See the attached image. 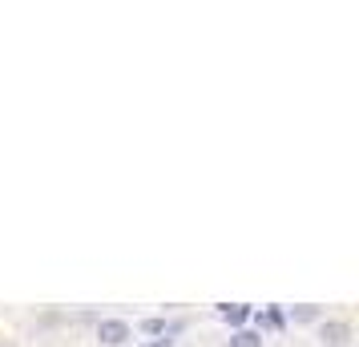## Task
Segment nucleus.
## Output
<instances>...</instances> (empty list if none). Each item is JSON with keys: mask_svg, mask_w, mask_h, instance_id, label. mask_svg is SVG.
<instances>
[{"mask_svg": "<svg viewBox=\"0 0 359 347\" xmlns=\"http://www.w3.org/2000/svg\"><path fill=\"white\" fill-rule=\"evenodd\" d=\"M142 331H146V335H170V331H165V319H146Z\"/></svg>", "mask_w": 359, "mask_h": 347, "instance_id": "7", "label": "nucleus"}, {"mask_svg": "<svg viewBox=\"0 0 359 347\" xmlns=\"http://www.w3.org/2000/svg\"><path fill=\"white\" fill-rule=\"evenodd\" d=\"M319 339H323V347H347V339H351V323H343V319H327L323 327H319Z\"/></svg>", "mask_w": 359, "mask_h": 347, "instance_id": "2", "label": "nucleus"}, {"mask_svg": "<svg viewBox=\"0 0 359 347\" xmlns=\"http://www.w3.org/2000/svg\"><path fill=\"white\" fill-rule=\"evenodd\" d=\"M294 323H311V319H319V307H294Z\"/></svg>", "mask_w": 359, "mask_h": 347, "instance_id": "6", "label": "nucleus"}, {"mask_svg": "<svg viewBox=\"0 0 359 347\" xmlns=\"http://www.w3.org/2000/svg\"><path fill=\"white\" fill-rule=\"evenodd\" d=\"M146 347H170V339H154V343H146Z\"/></svg>", "mask_w": 359, "mask_h": 347, "instance_id": "8", "label": "nucleus"}, {"mask_svg": "<svg viewBox=\"0 0 359 347\" xmlns=\"http://www.w3.org/2000/svg\"><path fill=\"white\" fill-rule=\"evenodd\" d=\"M250 319H255L259 327H283V323H287V315L278 311V307H266V311H255Z\"/></svg>", "mask_w": 359, "mask_h": 347, "instance_id": "4", "label": "nucleus"}, {"mask_svg": "<svg viewBox=\"0 0 359 347\" xmlns=\"http://www.w3.org/2000/svg\"><path fill=\"white\" fill-rule=\"evenodd\" d=\"M230 347H262V331H234L230 335Z\"/></svg>", "mask_w": 359, "mask_h": 347, "instance_id": "5", "label": "nucleus"}, {"mask_svg": "<svg viewBox=\"0 0 359 347\" xmlns=\"http://www.w3.org/2000/svg\"><path fill=\"white\" fill-rule=\"evenodd\" d=\"M255 315V307H246V303H218V319L230 323L234 331H243V323Z\"/></svg>", "mask_w": 359, "mask_h": 347, "instance_id": "3", "label": "nucleus"}, {"mask_svg": "<svg viewBox=\"0 0 359 347\" xmlns=\"http://www.w3.org/2000/svg\"><path fill=\"white\" fill-rule=\"evenodd\" d=\"M130 335H133V331H130V323H126V319H101V323H97V339L105 347H121Z\"/></svg>", "mask_w": 359, "mask_h": 347, "instance_id": "1", "label": "nucleus"}]
</instances>
